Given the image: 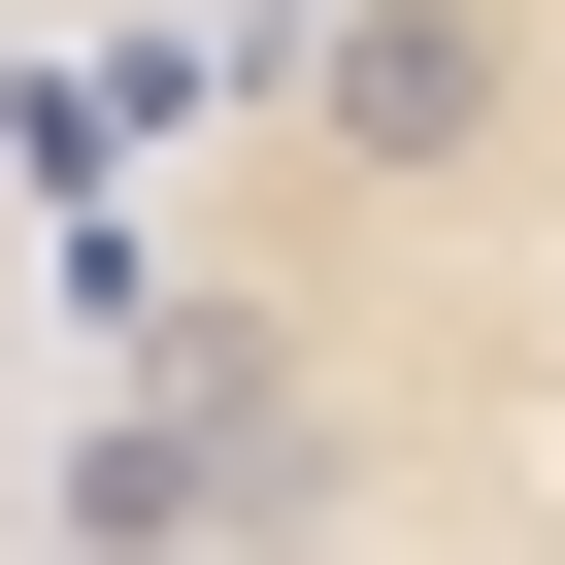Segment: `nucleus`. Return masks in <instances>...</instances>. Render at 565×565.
<instances>
[{"instance_id":"1","label":"nucleus","mask_w":565,"mask_h":565,"mask_svg":"<svg viewBox=\"0 0 565 565\" xmlns=\"http://www.w3.org/2000/svg\"><path fill=\"white\" fill-rule=\"evenodd\" d=\"M100 0H0V565H34V433H67V266H100Z\"/></svg>"}]
</instances>
